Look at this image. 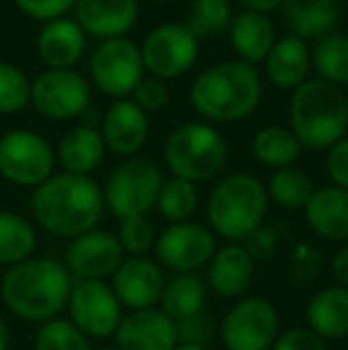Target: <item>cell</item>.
<instances>
[{
	"label": "cell",
	"mask_w": 348,
	"mask_h": 350,
	"mask_svg": "<svg viewBox=\"0 0 348 350\" xmlns=\"http://www.w3.org/2000/svg\"><path fill=\"white\" fill-rule=\"evenodd\" d=\"M234 19V0H193L186 27L196 38H215L229 31Z\"/></svg>",
	"instance_id": "cell-34"
},
{
	"label": "cell",
	"mask_w": 348,
	"mask_h": 350,
	"mask_svg": "<svg viewBox=\"0 0 348 350\" xmlns=\"http://www.w3.org/2000/svg\"><path fill=\"white\" fill-rule=\"evenodd\" d=\"M88 72H91L93 86L101 93L115 100L129 98L146 74L141 48L126 36L101 41L91 55Z\"/></svg>",
	"instance_id": "cell-10"
},
{
	"label": "cell",
	"mask_w": 348,
	"mask_h": 350,
	"mask_svg": "<svg viewBox=\"0 0 348 350\" xmlns=\"http://www.w3.org/2000/svg\"><path fill=\"white\" fill-rule=\"evenodd\" d=\"M174 350H208L205 346H193V343H176Z\"/></svg>",
	"instance_id": "cell-48"
},
{
	"label": "cell",
	"mask_w": 348,
	"mask_h": 350,
	"mask_svg": "<svg viewBox=\"0 0 348 350\" xmlns=\"http://www.w3.org/2000/svg\"><path fill=\"white\" fill-rule=\"evenodd\" d=\"M75 22L98 41L122 38L139 22V0H77Z\"/></svg>",
	"instance_id": "cell-19"
},
{
	"label": "cell",
	"mask_w": 348,
	"mask_h": 350,
	"mask_svg": "<svg viewBox=\"0 0 348 350\" xmlns=\"http://www.w3.org/2000/svg\"><path fill=\"white\" fill-rule=\"evenodd\" d=\"M31 105L46 120H75L91 105V83L77 70H46L31 81Z\"/></svg>",
	"instance_id": "cell-12"
},
{
	"label": "cell",
	"mask_w": 348,
	"mask_h": 350,
	"mask_svg": "<svg viewBox=\"0 0 348 350\" xmlns=\"http://www.w3.org/2000/svg\"><path fill=\"white\" fill-rule=\"evenodd\" d=\"M70 269L53 258H29L5 269L0 279L3 305L22 322L46 324L67 308L72 291Z\"/></svg>",
	"instance_id": "cell-2"
},
{
	"label": "cell",
	"mask_w": 348,
	"mask_h": 350,
	"mask_svg": "<svg viewBox=\"0 0 348 350\" xmlns=\"http://www.w3.org/2000/svg\"><path fill=\"white\" fill-rule=\"evenodd\" d=\"M29 208L43 231L60 239H77L98 229L105 200L103 189L91 176L60 172L34 189Z\"/></svg>",
	"instance_id": "cell-1"
},
{
	"label": "cell",
	"mask_w": 348,
	"mask_h": 350,
	"mask_svg": "<svg viewBox=\"0 0 348 350\" xmlns=\"http://www.w3.org/2000/svg\"><path fill=\"white\" fill-rule=\"evenodd\" d=\"M263 100V77L243 60H224L193 79L189 103L208 124L243 122Z\"/></svg>",
	"instance_id": "cell-3"
},
{
	"label": "cell",
	"mask_w": 348,
	"mask_h": 350,
	"mask_svg": "<svg viewBox=\"0 0 348 350\" xmlns=\"http://www.w3.org/2000/svg\"><path fill=\"white\" fill-rule=\"evenodd\" d=\"M251 152L263 167L269 170H284L293 167L303 155V146L293 136L289 126H263L251 143Z\"/></svg>",
	"instance_id": "cell-29"
},
{
	"label": "cell",
	"mask_w": 348,
	"mask_h": 350,
	"mask_svg": "<svg viewBox=\"0 0 348 350\" xmlns=\"http://www.w3.org/2000/svg\"><path fill=\"white\" fill-rule=\"evenodd\" d=\"M150 134V120L131 98L115 100L103 115L101 136L110 152L134 157L146 146Z\"/></svg>",
	"instance_id": "cell-18"
},
{
	"label": "cell",
	"mask_w": 348,
	"mask_h": 350,
	"mask_svg": "<svg viewBox=\"0 0 348 350\" xmlns=\"http://www.w3.org/2000/svg\"><path fill=\"white\" fill-rule=\"evenodd\" d=\"M19 10L27 17L38 22H53V19L65 17L70 10H75L77 0H14Z\"/></svg>",
	"instance_id": "cell-40"
},
{
	"label": "cell",
	"mask_w": 348,
	"mask_h": 350,
	"mask_svg": "<svg viewBox=\"0 0 348 350\" xmlns=\"http://www.w3.org/2000/svg\"><path fill=\"white\" fill-rule=\"evenodd\" d=\"M31 103V81L17 65L0 62V115H14Z\"/></svg>",
	"instance_id": "cell-37"
},
{
	"label": "cell",
	"mask_w": 348,
	"mask_h": 350,
	"mask_svg": "<svg viewBox=\"0 0 348 350\" xmlns=\"http://www.w3.org/2000/svg\"><path fill=\"white\" fill-rule=\"evenodd\" d=\"M65 310L70 312V322L86 338L115 336L124 317L122 303L105 281H75Z\"/></svg>",
	"instance_id": "cell-14"
},
{
	"label": "cell",
	"mask_w": 348,
	"mask_h": 350,
	"mask_svg": "<svg viewBox=\"0 0 348 350\" xmlns=\"http://www.w3.org/2000/svg\"><path fill=\"white\" fill-rule=\"evenodd\" d=\"M265 77L279 91H296L301 83H306L310 79L312 70V53L308 41L293 36H282L277 38L274 48L269 51V55L263 62Z\"/></svg>",
	"instance_id": "cell-20"
},
{
	"label": "cell",
	"mask_w": 348,
	"mask_h": 350,
	"mask_svg": "<svg viewBox=\"0 0 348 350\" xmlns=\"http://www.w3.org/2000/svg\"><path fill=\"white\" fill-rule=\"evenodd\" d=\"M153 250L160 267L174 274H193L213 260L217 236L200 221H179L160 231Z\"/></svg>",
	"instance_id": "cell-13"
},
{
	"label": "cell",
	"mask_w": 348,
	"mask_h": 350,
	"mask_svg": "<svg viewBox=\"0 0 348 350\" xmlns=\"http://www.w3.org/2000/svg\"><path fill=\"white\" fill-rule=\"evenodd\" d=\"M306 224L320 239L332 243H348V191L339 186L315 189L312 198L303 208Z\"/></svg>",
	"instance_id": "cell-23"
},
{
	"label": "cell",
	"mask_w": 348,
	"mask_h": 350,
	"mask_svg": "<svg viewBox=\"0 0 348 350\" xmlns=\"http://www.w3.org/2000/svg\"><path fill=\"white\" fill-rule=\"evenodd\" d=\"M327 176L332 179V186L348 191V134L341 141L327 150Z\"/></svg>",
	"instance_id": "cell-43"
},
{
	"label": "cell",
	"mask_w": 348,
	"mask_h": 350,
	"mask_svg": "<svg viewBox=\"0 0 348 350\" xmlns=\"http://www.w3.org/2000/svg\"><path fill=\"white\" fill-rule=\"evenodd\" d=\"M165 272L158 260L150 258H124L117 272L112 274V291L122 308L148 310L158 308L165 291Z\"/></svg>",
	"instance_id": "cell-16"
},
{
	"label": "cell",
	"mask_w": 348,
	"mask_h": 350,
	"mask_svg": "<svg viewBox=\"0 0 348 350\" xmlns=\"http://www.w3.org/2000/svg\"><path fill=\"white\" fill-rule=\"evenodd\" d=\"M237 3L241 5L243 10H248V12L269 14V12H274V10L284 8V3H286V0H237Z\"/></svg>",
	"instance_id": "cell-46"
},
{
	"label": "cell",
	"mask_w": 348,
	"mask_h": 350,
	"mask_svg": "<svg viewBox=\"0 0 348 350\" xmlns=\"http://www.w3.org/2000/svg\"><path fill=\"white\" fill-rule=\"evenodd\" d=\"M289 269H291V279L298 286H310L312 281L320 277L322 269H325V255L315 245L308 243V241H298L291 248Z\"/></svg>",
	"instance_id": "cell-38"
},
{
	"label": "cell",
	"mask_w": 348,
	"mask_h": 350,
	"mask_svg": "<svg viewBox=\"0 0 348 350\" xmlns=\"http://www.w3.org/2000/svg\"><path fill=\"white\" fill-rule=\"evenodd\" d=\"M200 41L186 24H160L146 33L141 43L144 70L160 81L179 79L198 60Z\"/></svg>",
	"instance_id": "cell-11"
},
{
	"label": "cell",
	"mask_w": 348,
	"mask_h": 350,
	"mask_svg": "<svg viewBox=\"0 0 348 350\" xmlns=\"http://www.w3.org/2000/svg\"><path fill=\"white\" fill-rule=\"evenodd\" d=\"M91 350H120L117 346H101V348H91Z\"/></svg>",
	"instance_id": "cell-50"
},
{
	"label": "cell",
	"mask_w": 348,
	"mask_h": 350,
	"mask_svg": "<svg viewBox=\"0 0 348 350\" xmlns=\"http://www.w3.org/2000/svg\"><path fill=\"white\" fill-rule=\"evenodd\" d=\"M277 243H279V236L274 229H269V226H260V229H256L251 236H248L246 241H243V248L248 250V255H251L253 260H269L274 255V250H277Z\"/></svg>",
	"instance_id": "cell-44"
},
{
	"label": "cell",
	"mask_w": 348,
	"mask_h": 350,
	"mask_svg": "<svg viewBox=\"0 0 348 350\" xmlns=\"http://www.w3.org/2000/svg\"><path fill=\"white\" fill-rule=\"evenodd\" d=\"M55 150L41 134L14 129L0 139V179L14 186L36 189L55 172Z\"/></svg>",
	"instance_id": "cell-8"
},
{
	"label": "cell",
	"mask_w": 348,
	"mask_h": 350,
	"mask_svg": "<svg viewBox=\"0 0 348 350\" xmlns=\"http://www.w3.org/2000/svg\"><path fill=\"white\" fill-rule=\"evenodd\" d=\"M176 343V322L160 308L131 310L115 332V346L120 350H174Z\"/></svg>",
	"instance_id": "cell-17"
},
{
	"label": "cell",
	"mask_w": 348,
	"mask_h": 350,
	"mask_svg": "<svg viewBox=\"0 0 348 350\" xmlns=\"http://www.w3.org/2000/svg\"><path fill=\"white\" fill-rule=\"evenodd\" d=\"M306 327L325 341L348 336V288L334 284L317 291L306 305Z\"/></svg>",
	"instance_id": "cell-25"
},
{
	"label": "cell",
	"mask_w": 348,
	"mask_h": 350,
	"mask_svg": "<svg viewBox=\"0 0 348 350\" xmlns=\"http://www.w3.org/2000/svg\"><path fill=\"white\" fill-rule=\"evenodd\" d=\"M332 274H334L336 284L348 288V243L339 248V253L332 258Z\"/></svg>",
	"instance_id": "cell-45"
},
{
	"label": "cell",
	"mask_w": 348,
	"mask_h": 350,
	"mask_svg": "<svg viewBox=\"0 0 348 350\" xmlns=\"http://www.w3.org/2000/svg\"><path fill=\"white\" fill-rule=\"evenodd\" d=\"M10 341H12V336H10V327H8V322L0 317V350H10Z\"/></svg>",
	"instance_id": "cell-47"
},
{
	"label": "cell",
	"mask_w": 348,
	"mask_h": 350,
	"mask_svg": "<svg viewBox=\"0 0 348 350\" xmlns=\"http://www.w3.org/2000/svg\"><path fill=\"white\" fill-rule=\"evenodd\" d=\"M163 155L172 176L200 184L224 170L229 148L217 126L208 122H184L168 136Z\"/></svg>",
	"instance_id": "cell-6"
},
{
	"label": "cell",
	"mask_w": 348,
	"mask_h": 350,
	"mask_svg": "<svg viewBox=\"0 0 348 350\" xmlns=\"http://www.w3.org/2000/svg\"><path fill=\"white\" fill-rule=\"evenodd\" d=\"M34 350H91V343L70 319L55 317L46 324H38Z\"/></svg>",
	"instance_id": "cell-35"
},
{
	"label": "cell",
	"mask_w": 348,
	"mask_h": 350,
	"mask_svg": "<svg viewBox=\"0 0 348 350\" xmlns=\"http://www.w3.org/2000/svg\"><path fill=\"white\" fill-rule=\"evenodd\" d=\"M265 189H267V198L284 210H303L315 193L312 179L298 167L274 170Z\"/></svg>",
	"instance_id": "cell-31"
},
{
	"label": "cell",
	"mask_w": 348,
	"mask_h": 350,
	"mask_svg": "<svg viewBox=\"0 0 348 350\" xmlns=\"http://www.w3.org/2000/svg\"><path fill=\"white\" fill-rule=\"evenodd\" d=\"M272 350H327V341L317 336L310 327H293L279 332Z\"/></svg>",
	"instance_id": "cell-41"
},
{
	"label": "cell",
	"mask_w": 348,
	"mask_h": 350,
	"mask_svg": "<svg viewBox=\"0 0 348 350\" xmlns=\"http://www.w3.org/2000/svg\"><path fill=\"white\" fill-rule=\"evenodd\" d=\"M213 319L205 312H198L193 317H186L181 322H176V338L179 343H193V346H205L208 348V341L213 338Z\"/></svg>",
	"instance_id": "cell-42"
},
{
	"label": "cell",
	"mask_w": 348,
	"mask_h": 350,
	"mask_svg": "<svg viewBox=\"0 0 348 350\" xmlns=\"http://www.w3.org/2000/svg\"><path fill=\"white\" fill-rule=\"evenodd\" d=\"M205 298H208V288H205L203 279L196 274H174L172 279L165 281V291L160 305L163 312L174 322H181L186 317L203 312Z\"/></svg>",
	"instance_id": "cell-30"
},
{
	"label": "cell",
	"mask_w": 348,
	"mask_h": 350,
	"mask_svg": "<svg viewBox=\"0 0 348 350\" xmlns=\"http://www.w3.org/2000/svg\"><path fill=\"white\" fill-rule=\"evenodd\" d=\"M289 129L303 150H330L348 134V98L339 86L308 79L291 93Z\"/></svg>",
	"instance_id": "cell-4"
},
{
	"label": "cell",
	"mask_w": 348,
	"mask_h": 350,
	"mask_svg": "<svg viewBox=\"0 0 348 350\" xmlns=\"http://www.w3.org/2000/svg\"><path fill=\"white\" fill-rule=\"evenodd\" d=\"M38 245L36 226L24 215L0 210V267L10 269L34 258Z\"/></svg>",
	"instance_id": "cell-28"
},
{
	"label": "cell",
	"mask_w": 348,
	"mask_h": 350,
	"mask_svg": "<svg viewBox=\"0 0 348 350\" xmlns=\"http://www.w3.org/2000/svg\"><path fill=\"white\" fill-rule=\"evenodd\" d=\"M284 14L291 27L293 36L303 41H320V38L334 33L341 17L339 0H286Z\"/></svg>",
	"instance_id": "cell-26"
},
{
	"label": "cell",
	"mask_w": 348,
	"mask_h": 350,
	"mask_svg": "<svg viewBox=\"0 0 348 350\" xmlns=\"http://www.w3.org/2000/svg\"><path fill=\"white\" fill-rule=\"evenodd\" d=\"M312 67L317 79L332 86H348V33H330L312 48Z\"/></svg>",
	"instance_id": "cell-32"
},
{
	"label": "cell",
	"mask_w": 348,
	"mask_h": 350,
	"mask_svg": "<svg viewBox=\"0 0 348 350\" xmlns=\"http://www.w3.org/2000/svg\"><path fill=\"white\" fill-rule=\"evenodd\" d=\"M105 143L98 129L88 124H79L75 129H70L57 143L55 157L60 160V165L65 167V172L70 174L88 176L91 172H96L101 167V162L105 160Z\"/></svg>",
	"instance_id": "cell-27"
},
{
	"label": "cell",
	"mask_w": 348,
	"mask_h": 350,
	"mask_svg": "<svg viewBox=\"0 0 348 350\" xmlns=\"http://www.w3.org/2000/svg\"><path fill=\"white\" fill-rule=\"evenodd\" d=\"M256 279V260L241 243H227L215 250L208 262V284L222 298H243Z\"/></svg>",
	"instance_id": "cell-21"
},
{
	"label": "cell",
	"mask_w": 348,
	"mask_h": 350,
	"mask_svg": "<svg viewBox=\"0 0 348 350\" xmlns=\"http://www.w3.org/2000/svg\"><path fill=\"white\" fill-rule=\"evenodd\" d=\"M124 260L120 241L112 231L93 229L70 241L65 253V267L75 281H105L117 272Z\"/></svg>",
	"instance_id": "cell-15"
},
{
	"label": "cell",
	"mask_w": 348,
	"mask_h": 350,
	"mask_svg": "<svg viewBox=\"0 0 348 350\" xmlns=\"http://www.w3.org/2000/svg\"><path fill=\"white\" fill-rule=\"evenodd\" d=\"M36 51L48 70H75L86 53V33L75 19H53L38 31Z\"/></svg>",
	"instance_id": "cell-22"
},
{
	"label": "cell",
	"mask_w": 348,
	"mask_h": 350,
	"mask_svg": "<svg viewBox=\"0 0 348 350\" xmlns=\"http://www.w3.org/2000/svg\"><path fill=\"white\" fill-rule=\"evenodd\" d=\"M115 236L126 258H148V253L155 248V241H158V231H155L153 221L148 219V215L120 219V229Z\"/></svg>",
	"instance_id": "cell-36"
},
{
	"label": "cell",
	"mask_w": 348,
	"mask_h": 350,
	"mask_svg": "<svg viewBox=\"0 0 348 350\" xmlns=\"http://www.w3.org/2000/svg\"><path fill=\"white\" fill-rule=\"evenodd\" d=\"M148 3H153V5H170V3H174V0H148Z\"/></svg>",
	"instance_id": "cell-49"
},
{
	"label": "cell",
	"mask_w": 348,
	"mask_h": 350,
	"mask_svg": "<svg viewBox=\"0 0 348 350\" xmlns=\"http://www.w3.org/2000/svg\"><path fill=\"white\" fill-rule=\"evenodd\" d=\"M131 100H134L146 115L160 112L170 103V88L165 86V81H160V79L144 77L139 81V86L134 88V93H131Z\"/></svg>",
	"instance_id": "cell-39"
},
{
	"label": "cell",
	"mask_w": 348,
	"mask_h": 350,
	"mask_svg": "<svg viewBox=\"0 0 348 350\" xmlns=\"http://www.w3.org/2000/svg\"><path fill=\"white\" fill-rule=\"evenodd\" d=\"M227 33L239 60L248 62L253 67L263 65L265 57L269 55V51L277 43V29H274V22L269 19V14L248 12V10H241L239 14H234Z\"/></svg>",
	"instance_id": "cell-24"
},
{
	"label": "cell",
	"mask_w": 348,
	"mask_h": 350,
	"mask_svg": "<svg viewBox=\"0 0 348 350\" xmlns=\"http://www.w3.org/2000/svg\"><path fill=\"white\" fill-rule=\"evenodd\" d=\"M163 181V172L153 160L129 157L107 174L105 189H103L105 208L117 219L148 215L158 203Z\"/></svg>",
	"instance_id": "cell-7"
},
{
	"label": "cell",
	"mask_w": 348,
	"mask_h": 350,
	"mask_svg": "<svg viewBox=\"0 0 348 350\" xmlns=\"http://www.w3.org/2000/svg\"><path fill=\"white\" fill-rule=\"evenodd\" d=\"M277 336V308L260 295L239 298L219 324V338L227 350H269Z\"/></svg>",
	"instance_id": "cell-9"
},
{
	"label": "cell",
	"mask_w": 348,
	"mask_h": 350,
	"mask_svg": "<svg viewBox=\"0 0 348 350\" xmlns=\"http://www.w3.org/2000/svg\"><path fill=\"white\" fill-rule=\"evenodd\" d=\"M267 189L251 172H234L213 186L205 203L208 224L215 236L243 243L267 217Z\"/></svg>",
	"instance_id": "cell-5"
},
{
	"label": "cell",
	"mask_w": 348,
	"mask_h": 350,
	"mask_svg": "<svg viewBox=\"0 0 348 350\" xmlns=\"http://www.w3.org/2000/svg\"><path fill=\"white\" fill-rule=\"evenodd\" d=\"M198 203H200L198 186L191 184V181L172 176V179L163 181V189H160L155 210L168 221L179 224V221H191V217L198 210Z\"/></svg>",
	"instance_id": "cell-33"
}]
</instances>
